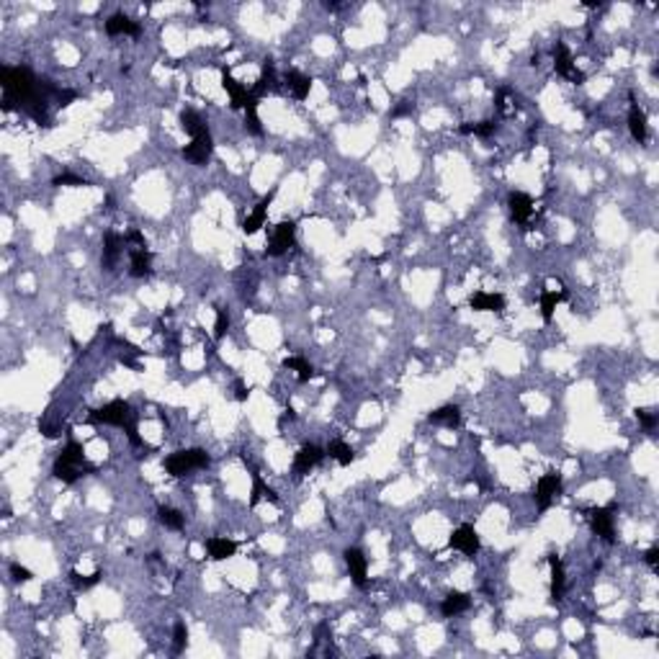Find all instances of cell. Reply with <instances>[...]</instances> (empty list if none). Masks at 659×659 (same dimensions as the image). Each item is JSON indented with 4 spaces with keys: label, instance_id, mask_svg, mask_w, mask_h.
<instances>
[{
    "label": "cell",
    "instance_id": "cell-1",
    "mask_svg": "<svg viewBox=\"0 0 659 659\" xmlns=\"http://www.w3.org/2000/svg\"><path fill=\"white\" fill-rule=\"evenodd\" d=\"M0 85H3V98L0 108L3 111H15L23 108L39 121V127L46 124V103L57 101L60 88L49 85V80H39L29 68H3L0 70Z\"/></svg>",
    "mask_w": 659,
    "mask_h": 659
},
{
    "label": "cell",
    "instance_id": "cell-2",
    "mask_svg": "<svg viewBox=\"0 0 659 659\" xmlns=\"http://www.w3.org/2000/svg\"><path fill=\"white\" fill-rule=\"evenodd\" d=\"M93 472H96V466L85 461V451H82V446L77 441H70L68 446L62 448V453L57 456L54 469H52L54 477L60 482H65V484H75L80 477L93 474Z\"/></svg>",
    "mask_w": 659,
    "mask_h": 659
},
{
    "label": "cell",
    "instance_id": "cell-3",
    "mask_svg": "<svg viewBox=\"0 0 659 659\" xmlns=\"http://www.w3.org/2000/svg\"><path fill=\"white\" fill-rule=\"evenodd\" d=\"M211 456L203 448H186V451H175L170 456L165 458V472L170 477H186L191 472H199V469H209Z\"/></svg>",
    "mask_w": 659,
    "mask_h": 659
},
{
    "label": "cell",
    "instance_id": "cell-4",
    "mask_svg": "<svg viewBox=\"0 0 659 659\" xmlns=\"http://www.w3.org/2000/svg\"><path fill=\"white\" fill-rule=\"evenodd\" d=\"M88 422L90 425H116L127 430L134 422V412H132V405H129L127 399H113L108 405L90 412Z\"/></svg>",
    "mask_w": 659,
    "mask_h": 659
},
{
    "label": "cell",
    "instance_id": "cell-5",
    "mask_svg": "<svg viewBox=\"0 0 659 659\" xmlns=\"http://www.w3.org/2000/svg\"><path fill=\"white\" fill-rule=\"evenodd\" d=\"M613 513H615V502L605 505V508H590L584 510V515L590 517L592 531L598 533L600 539L605 544H615V525H613Z\"/></svg>",
    "mask_w": 659,
    "mask_h": 659
},
{
    "label": "cell",
    "instance_id": "cell-6",
    "mask_svg": "<svg viewBox=\"0 0 659 659\" xmlns=\"http://www.w3.org/2000/svg\"><path fill=\"white\" fill-rule=\"evenodd\" d=\"M294 234H296V222L294 219H284L278 222L273 234H270V242L265 247V255L270 258H281L284 253H289V247H294Z\"/></svg>",
    "mask_w": 659,
    "mask_h": 659
},
{
    "label": "cell",
    "instance_id": "cell-7",
    "mask_svg": "<svg viewBox=\"0 0 659 659\" xmlns=\"http://www.w3.org/2000/svg\"><path fill=\"white\" fill-rule=\"evenodd\" d=\"M559 494H562V477L556 472L544 474L539 479V484H536V494H533L539 513H546V510L551 508V502H554Z\"/></svg>",
    "mask_w": 659,
    "mask_h": 659
},
{
    "label": "cell",
    "instance_id": "cell-8",
    "mask_svg": "<svg viewBox=\"0 0 659 659\" xmlns=\"http://www.w3.org/2000/svg\"><path fill=\"white\" fill-rule=\"evenodd\" d=\"M327 456V451L320 448V446H315V443H307V446H301L299 451H296V456H294V464H291V474L296 477V479H301L304 474H309L312 469H315L322 458Z\"/></svg>",
    "mask_w": 659,
    "mask_h": 659
},
{
    "label": "cell",
    "instance_id": "cell-9",
    "mask_svg": "<svg viewBox=\"0 0 659 659\" xmlns=\"http://www.w3.org/2000/svg\"><path fill=\"white\" fill-rule=\"evenodd\" d=\"M343 559H345L348 572H351L353 584H356L358 590H366L368 587V559H366V554H363L360 548L351 546V548H345L343 551Z\"/></svg>",
    "mask_w": 659,
    "mask_h": 659
},
{
    "label": "cell",
    "instance_id": "cell-10",
    "mask_svg": "<svg viewBox=\"0 0 659 659\" xmlns=\"http://www.w3.org/2000/svg\"><path fill=\"white\" fill-rule=\"evenodd\" d=\"M448 546L456 548V551H461V554H466V556H474L482 548L479 533H477V528H474V525H469V523L458 525L456 531L451 533Z\"/></svg>",
    "mask_w": 659,
    "mask_h": 659
},
{
    "label": "cell",
    "instance_id": "cell-11",
    "mask_svg": "<svg viewBox=\"0 0 659 659\" xmlns=\"http://www.w3.org/2000/svg\"><path fill=\"white\" fill-rule=\"evenodd\" d=\"M554 70L559 73V75L570 77V80L577 82V85H582L584 82V73H579V70L575 68L570 46L564 44V42H556V46H554Z\"/></svg>",
    "mask_w": 659,
    "mask_h": 659
},
{
    "label": "cell",
    "instance_id": "cell-12",
    "mask_svg": "<svg viewBox=\"0 0 659 659\" xmlns=\"http://www.w3.org/2000/svg\"><path fill=\"white\" fill-rule=\"evenodd\" d=\"M211 155H214V139H211L209 132L194 137V142L183 147V158L194 165H206L211 160Z\"/></svg>",
    "mask_w": 659,
    "mask_h": 659
},
{
    "label": "cell",
    "instance_id": "cell-13",
    "mask_svg": "<svg viewBox=\"0 0 659 659\" xmlns=\"http://www.w3.org/2000/svg\"><path fill=\"white\" fill-rule=\"evenodd\" d=\"M508 206H510V217H513L515 225H525L533 214V199L528 194H523V191H513L508 199Z\"/></svg>",
    "mask_w": 659,
    "mask_h": 659
},
{
    "label": "cell",
    "instance_id": "cell-14",
    "mask_svg": "<svg viewBox=\"0 0 659 659\" xmlns=\"http://www.w3.org/2000/svg\"><path fill=\"white\" fill-rule=\"evenodd\" d=\"M124 237H119L116 232H108L103 237V255H101V268L103 270H113L116 263H119L121 253H124Z\"/></svg>",
    "mask_w": 659,
    "mask_h": 659
},
{
    "label": "cell",
    "instance_id": "cell-15",
    "mask_svg": "<svg viewBox=\"0 0 659 659\" xmlns=\"http://www.w3.org/2000/svg\"><path fill=\"white\" fill-rule=\"evenodd\" d=\"M222 88L230 93V101H232L230 106H232L234 111H237V108H245V103L253 98V93H250L242 82H237L232 75H230V70H222Z\"/></svg>",
    "mask_w": 659,
    "mask_h": 659
},
{
    "label": "cell",
    "instance_id": "cell-16",
    "mask_svg": "<svg viewBox=\"0 0 659 659\" xmlns=\"http://www.w3.org/2000/svg\"><path fill=\"white\" fill-rule=\"evenodd\" d=\"M273 196H276V188H273L268 196H263L261 201L255 203L253 214H250V217L242 222V232H245V234H255L263 225H265V214H268V206H270V201H273Z\"/></svg>",
    "mask_w": 659,
    "mask_h": 659
},
{
    "label": "cell",
    "instance_id": "cell-17",
    "mask_svg": "<svg viewBox=\"0 0 659 659\" xmlns=\"http://www.w3.org/2000/svg\"><path fill=\"white\" fill-rule=\"evenodd\" d=\"M129 273L134 278H144L152 273V253L147 247H132L129 250Z\"/></svg>",
    "mask_w": 659,
    "mask_h": 659
},
{
    "label": "cell",
    "instance_id": "cell-18",
    "mask_svg": "<svg viewBox=\"0 0 659 659\" xmlns=\"http://www.w3.org/2000/svg\"><path fill=\"white\" fill-rule=\"evenodd\" d=\"M139 23L132 21L129 15L124 13H113L108 15V21H106V34L108 37H121V34H127V37H139Z\"/></svg>",
    "mask_w": 659,
    "mask_h": 659
},
{
    "label": "cell",
    "instance_id": "cell-19",
    "mask_svg": "<svg viewBox=\"0 0 659 659\" xmlns=\"http://www.w3.org/2000/svg\"><path fill=\"white\" fill-rule=\"evenodd\" d=\"M469 307H472L474 312H502V309H505V296H502V294L477 291L469 296Z\"/></svg>",
    "mask_w": 659,
    "mask_h": 659
},
{
    "label": "cell",
    "instance_id": "cell-20",
    "mask_svg": "<svg viewBox=\"0 0 659 659\" xmlns=\"http://www.w3.org/2000/svg\"><path fill=\"white\" fill-rule=\"evenodd\" d=\"M203 548H206V554H209L211 562H225V559L234 556V551H237V544H234V541H230V539H219V536H214V539L203 541Z\"/></svg>",
    "mask_w": 659,
    "mask_h": 659
},
{
    "label": "cell",
    "instance_id": "cell-21",
    "mask_svg": "<svg viewBox=\"0 0 659 659\" xmlns=\"http://www.w3.org/2000/svg\"><path fill=\"white\" fill-rule=\"evenodd\" d=\"M469 605H472V598H469L466 592L451 590L441 603V613H443V618H453V615L469 610Z\"/></svg>",
    "mask_w": 659,
    "mask_h": 659
},
{
    "label": "cell",
    "instance_id": "cell-22",
    "mask_svg": "<svg viewBox=\"0 0 659 659\" xmlns=\"http://www.w3.org/2000/svg\"><path fill=\"white\" fill-rule=\"evenodd\" d=\"M268 90H276V65H273V60H270V57H265V60H263L261 77H258V82H255L253 88H250V93H253V96L261 101V96H265Z\"/></svg>",
    "mask_w": 659,
    "mask_h": 659
},
{
    "label": "cell",
    "instance_id": "cell-23",
    "mask_svg": "<svg viewBox=\"0 0 659 659\" xmlns=\"http://www.w3.org/2000/svg\"><path fill=\"white\" fill-rule=\"evenodd\" d=\"M284 82H286V88L291 90V96L296 98V101H307L309 90H312V77L301 75L299 70H289L284 75Z\"/></svg>",
    "mask_w": 659,
    "mask_h": 659
},
{
    "label": "cell",
    "instance_id": "cell-24",
    "mask_svg": "<svg viewBox=\"0 0 659 659\" xmlns=\"http://www.w3.org/2000/svg\"><path fill=\"white\" fill-rule=\"evenodd\" d=\"M629 132L631 137L636 139L639 144L646 142V137H649V124H646V113L639 108V103H631L629 108Z\"/></svg>",
    "mask_w": 659,
    "mask_h": 659
},
{
    "label": "cell",
    "instance_id": "cell-25",
    "mask_svg": "<svg viewBox=\"0 0 659 659\" xmlns=\"http://www.w3.org/2000/svg\"><path fill=\"white\" fill-rule=\"evenodd\" d=\"M548 567H551V603H559L564 595V584H567L564 564L556 554H548Z\"/></svg>",
    "mask_w": 659,
    "mask_h": 659
},
{
    "label": "cell",
    "instance_id": "cell-26",
    "mask_svg": "<svg viewBox=\"0 0 659 659\" xmlns=\"http://www.w3.org/2000/svg\"><path fill=\"white\" fill-rule=\"evenodd\" d=\"M427 420H430V422H435V425L458 427V425H461V410H458L456 405L438 407V410H433L430 415H427Z\"/></svg>",
    "mask_w": 659,
    "mask_h": 659
},
{
    "label": "cell",
    "instance_id": "cell-27",
    "mask_svg": "<svg viewBox=\"0 0 659 659\" xmlns=\"http://www.w3.org/2000/svg\"><path fill=\"white\" fill-rule=\"evenodd\" d=\"M253 492H250V508H255L258 502L261 500H268V502H273V505H278V497H276V492L263 482V477L258 474V469H253Z\"/></svg>",
    "mask_w": 659,
    "mask_h": 659
},
{
    "label": "cell",
    "instance_id": "cell-28",
    "mask_svg": "<svg viewBox=\"0 0 659 659\" xmlns=\"http://www.w3.org/2000/svg\"><path fill=\"white\" fill-rule=\"evenodd\" d=\"M180 127H183V132L191 137H199L203 134V132H209V127L203 124L201 113H196L194 108H186V111H180Z\"/></svg>",
    "mask_w": 659,
    "mask_h": 659
},
{
    "label": "cell",
    "instance_id": "cell-29",
    "mask_svg": "<svg viewBox=\"0 0 659 659\" xmlns=\"http://www.w3.org/2000/svg\"><path fill=\"white\" fill-rule=\"evenodd\" d=\"M567 299V291H541V317L544 322H551L554 309Z\"/></svg>",
    "mask_w": 659,
    "mask_h": 659
},
{
    "label": "cell",
    "instance_id": "cell-30",
    "mask_svg": "<svg viewBox=\"0 0 659 659\" xmlns=\"http://www.w3.org/2000/svg\"><path fill=\"white\" fill-rule=\"evenodd\" d=\"M158 520L160 525H165L168 531H183V525H186V515L180 513V510L175 508H158Z\"/></svg>",
    "mask_w": 659,
    "mask_h": 659
},
{
    "label": "cell",
    "instance_id": "cell-31",
    "mask_svg": "<svg viewBox=\"0 0 659 659\" xmlns=\"http://www.w3.org/2000/svg\"><path fill=\"white\" fill-rule=\"evenodd\" d=\"M325 451H327V456L335 458L340 466H351L353 458H356V451H353L345 441H332Z\"/></svg>",
    "mask_w": 659,
    "mask_h": 659
},
{
    "label": "cell",
    "instance_id": "cell-32",
    "mask_svg": "<svg viewBox=\"0 0 659 659\" xmlns=\"http://www.w3.org/2000/svg\"><path fill=\"white\" fill-rule=\"evenodd\" d=\"M245 129L250 132V134H255V137H261L263 134V127H261V119H258V98H250L245 103Z\"/></svg>",
    "mask_w": 659,
    "mask_h": 659
},
{
    "label": "cell",
    "instance_id": "cell-33",
    "mask_svg": "<svg viewBox=\"0 0 659 659\" xmlns=\"http://www.w3.org/2000/svg\"><path fill=\"white\" fill-rule=\"evenodd\" d=\"M284 368H291V371H296L299 374V382L301 384H307L312 376H315V368L309 366L307 360L304 358H299V356H294V358H286L284 360Z\"/></svg>",
    "mask_w": 659,
    "mask_h": 659
},
{
    "label": "cell",
    "instance_id": "cell-34",
    "mask_svg": "<svg viewBox=\"0 0 659 659\" xmlns=\"http://www.w3.org/2000/svg\"><path fill=\"white\" fill-rule=\"evenodd\" d=\"M186 644H188V629L186 623L178 621L175 629H172V654H183L186 652Z\"/></svg>",
    "mask_w": 659,
    "mask_h": 659
},
{
    "label": "cell",
    "instance_id": "cell-35",
    "mask_svg": "<svg viewBox=\"0 0 659 659\" xmlns=\"http://www.w3.org/2000/svg\"><path fill=\"white\" fill-rule=\"evenodd\" d=\"M101 577H103V572H101V570H96L93 575H88V577L77 575V572H70V579H73V584H75L77 590H90L93 584L101 582Z\"/></svg>",
    "mask_w": 659,
    "mask_h": 659
},
{
    "label": "cell",
    "instance_id": "cell-36",
    "mask_svg": "<svg viewBox=\"0 0 659 659\" xmlns=\"http://www.w3.org/2000/svg\"><path fill=\"white\" fill-rule=\"evenodd\" d=\"M227 330H230V315H227V309L217 307V322H214V340H222V337L227 335Z\"/></svg>",
    "mask_w": 659,
    "mask_h": 659
},
{
    "label": "cell",
    "instance_id": "cell-37",
    "mask_svg": "<svg viewBox=\"0 0 659 659\" xmlns=\"http://www.w3.org/2000/svg\"><path fill=\"white\" fill-rule=\"evenodd\" d=\"M52 186H75V188H80V186H90L88 180L85 178H80V175H73V172H62V175H57V178L52 180Z\"/></svg>",
    "mask_w": 659,
    "mask_h": 659
},
{
    "label": "cell",
    "instance_id": "cell-38",
    "mask_svg": "<svg viewBox=\"0 0 659 659\" xmlns=\"http://www.w3.org/2000/svg\"><path fill=\"white\" fill-rule=\"evenodd\" d=\"M636 420L641 422V427H644L646 433H652L654 427H657V422H659L657 415H654V412H649V410H644V407H639V410H636Z\"/></svg>",
    "mask_w": 659,
    "mask_h": 659
},
{
    "label": "cell",
    "instance_id": "cell-39",
    "mask_svg": "<svg viewBox=\"0 0 659 659\" xmlns=\"http://www.w3.org/2000/svg\"><path fill=\"white\" fill-rule=\"evenodd\" d=\"M494 132H497V121H492V119L479 121V124H474V134L482 137V139H487V137H492Z\"/></svg>",
    "mask_w": 659,
    "mask_h": 659
},
{
    "label": "cell",
    "instance_id": "cell-40",
    "mask_svg": "<svg viewBox=\"0 0 659 659\" xmlns=\"http://www.w3.org/2000/svg\"><path fill=\"white\" fill-rule=\"evenodd\" d=\"M11 579L13 582H29V579H34V575H31V570H26V567H21V564H11Z\"/></svg>",
    "mask_w": 659,
    "mask_h": 659
},
{
    "label": "cell",
    "instance_id": "cell-41",
    "mask_svg": "<svg viewBox=\"0 0 659 659\" xmlns=\"http://www.w3.org/2000/svg\"><path fill=\"white\" fill-rule=\"evenodd\" d=\"M410 113H412V103H410V101H402V103H399L394 111H389V116H391V119H402V116H410Z\"/></svg>",
    "mask_w": 659,
    "mask_h": 659
},
{
    "label": "cell",
    "instance_id": "cell-42",
    "mask_svg": "<svg viewBox=\"0 0 659 659\" xmlns=\"http://www.w3.org/2000/svg\"><path fill=\"white\" fill-rule=\"evenodd\" d=\"M127 242H134L137 247H147V242H144L142 232H137V230H132V232H127V237H124Z\"/></svg>",
    "mask_w": 659,
    "mask_h": 659
},
{
    "label": "cell",
    "instance_id": "cell-43",
    "mask_svg": "<svg viewBox=\"0 0 659 659\" xmlns=\"http://www.w3.org/2000/svg\"><path fill=\"white\" fill-rule=\"evenodd\" d=\"M247 394H250V389H247L242 382H234V397H237V402H245Z\"/></svg>",
    "mask_w": 659,
    "mask_h": 659
},
{
    "label": "cell",
    "instance_id": "cell-44",
    "mask_svg": "<svg viewBox=\"0 0 659 659\" xmlns=\"http://www.w3.org/2000/svg\"><path fill=\"white\" fill-rule=\"evenodd\" d=\"M657 559H659V548H657V546H652V548H649V551H646V554H644V562L649 564V567H652V570H654V567H657Z\"/></svg>",
    "mask_w": 659,
    "mask_h": 659
},
{
    "label": "cell",
    "instance_id": "cell-45",
    "mask_svg": "<svg viewBox=\"0 0 659 659\" xmlns=\"http://www.w3.org/2000/svg\"><path fill=\"white\" fill-rule=\"evenodd\" d=\"M458 132H461V134H474V124H469V121H466V124H461V127H458Z\"/></svg>",
    "mask_w": 659,
    "mask_h": 659
}]
</instances>
